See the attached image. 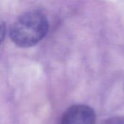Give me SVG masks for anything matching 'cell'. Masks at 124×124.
<instances>
[{"instance_id": "obj_1", "label": "cell", "mask_w": 124, "mask_h": 124, "mask_svg": "<svg viewBox=\"0 0 124 124\" xmlns=\"http://www.w3.org/2000/svg\"><path fill=\"white\" fill-rule=\"evenodd\" d=\"M49 23L46 16L39 11L23 14L10 28L12 41L20 47H31L37 44L47 34Z\"/></svg>"}, {"instance_id": "obj_3", "label": "cell", "mask_w": 124, "mask_h": 124, "mask_svg": "<svg viewBox=\"0 0 124 124\" xmlns=\"http://www.w3.org/2000/svg\"><path fill=\"white\" fill-rule=\"evenodd\" d=\"M102 124H124V116H116L105 120Z\"/></svg>"}, {"instance_id": "obj_4", "label": "cell", "mask_w": 124, "mask_h": 124, "mask_svg": "<svg viewBox=\"0 0 124 124\" xmlns=\"http://www.w3.org/2000/svg\"><path fill=\"white\" fill-rule=\"evenodd\" d=\"M6 33V26L4 22L0 17V44L3 41Z\"/></svg>"}, {"instance_id": "obj_5", "label": "cell", "mask_w": 124, "mask_h": 124, "mask_svg": "<svg viewBox=\"0 0 124 124\" xmlns=\"http://www.w3.org/2000/svg\"></svg>"}, {"instance_id": "obj_2", "label": "cell", "mask_w": 124, "mask_h": 124, "mask_svg": "<svg viewBox=\"0 0 124 124\" xmlns=\"http://www.w3.org/2000/svg\"><path fill=\"white\" fill-rule=\"evenodd\" d=\"M94 110L86 105L70 107L63 114L61 124H95Z\"/></svg>"}]
</instances>
